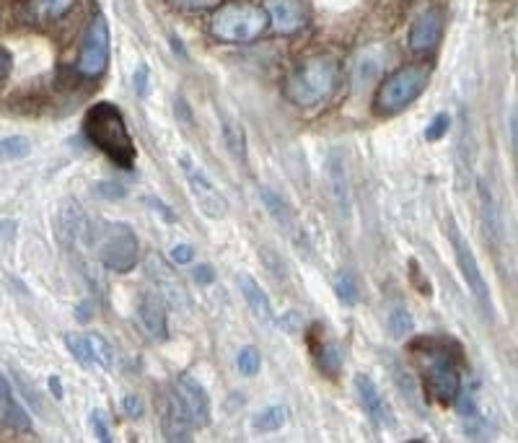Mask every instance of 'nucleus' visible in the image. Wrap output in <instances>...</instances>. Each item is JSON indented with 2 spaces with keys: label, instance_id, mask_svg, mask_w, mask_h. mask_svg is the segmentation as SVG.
I'll return each instance as SVG.
<instances>
[{
  "label": "nucleus",
  "instance_id": "f257e3e1",
  "mask_svg": "<svg viewBox=\"0 0 518 443\" xmlns=\"http://www.w3.org/2000/svg\"><path fill=\"white\" fill-rule=\"evenodd\" d=\"M412 353L417 358V366L423 371L425 392L438 405H454L459 392H462V358L459 348L449 350V340H428L412 342Z\"/></svg>",
  "mask_w": 518,
  "mask_h": 443
},
{
  "label": "nucleus",
  "instance_id": "f03ea898",
  "mask_svg": "<svg viewBox=\"0 0 518 443\" xmlns=\"http://www.w3.org/2000/svg\"><path fill=\"white\" fill-rule=\"evenodd\" d=\"M83 133L91 140V146H96L99 151L112 161L114 166L130 171L138 159V151H135V140L127 130V122L122 117V112L114 104L99 102L86 112V120H83Z\"/></svg>",
  "mask_w": 518,
  "mask_h": 443
},
{
  "label": "nucleus",
  "instance_id": "7ed1b4c3",
  "mask_svg": "<svg viewBox=\"0 0 518 443\" xmlns=\"http://www.w3.org/2000/svg\"><path fill=\"white\" fill-rule=\"evenodd\" d=\"M340 86V63L332 55H311L291 70L285 96L296 107H319Z\"/></svg>",
  "mask_w": 518,
  "mask_h": 443
},
{
  "label": "nucleus",
  "instance_id": "20e7f679",
  "mask_svg": "<svg viewBox=\"0 0 518 443\" xmlns=\"http://www.w3.org/2000/svg\"><path fill=\"white\" fill-rule=\"evenodd\" d=\"M267 24L270 19H267L265 8L254 6V3H226L210 19V32L215 39L228 42V45H247L265 32Z\"/></svg>",
  "mask_w": 518,
  "mask_h": 443
},
{
  "label": "nucleus",
  "instance_id": "39448f33",
  "mask_svg": "<svg viewBox=\"0 0 518 443\" xmlns=\"http://www.w3.org/2000/svg\"><path fill=\"white\" fill-rule=\"evenodd\" d=\"M428 81L430 70L425 65H405L381 83L379 94H376V107L381 114L402 112L415 99H420V94L428 89Z\"/></svg>",
  "mask_w": 518,
  "mask_h": 443
},
{
  "label": "nucleus",
  "instance_id": "423d86ee",
  "mask_svg": "<svg viewBox=\"0 0 518 443\" xmlns=\"http://www.w3.org/2000/svg\"><path fill=\"white\" fill-rule=\"evenodd\" d=\"M96 249H99V260L104 267L114 270V273H130L135 270L138 262V236L127 223L109 221L96 236Z\"/></svg>",
  "mask_w": 518,
  "mask_h": 443
},
{
  "label": "nucleus",
  "instance_id": "0eeeda50",
  "mask_svg": "<svg viewBox=\"0 0 518 443\" xmlns=\"http://www.w3.org/2000/svg\"><path fill=\"white\" fill-rule=\"evenodd\" d=\"M449 236H451V247H454V257H456V265H459V273H462L464 283L467 288L472 291V296L477 298V304L482 306L487 317H493V298H490V285H487L485 275H482V267L477 262V254L474 249L469 247V241L464 239L462 231L456 226L449 228Z\"/></svg>",
  "mask_w": 518,
  "mask_h": 443
},
{
  "label": "nucleus",
  "instance_id": "6e6552de",
  "mask_svg": "<svg viewBox=\"0 0 518 443\" xmlns=\"http://www.w3.org/2000/svg\"><path fill=\"white\" fill-rule=\"evenodd\" d=\"M179 166H182L184 179L190 184L192 200L197 203L200 213H203L205 218H210V221H221V218H226L228 200L223 197V192L215 187L213 179L200 169V164H195L190 156H179Z\"/></svg>",
  "mask_w": 518,
  "mask_h": 443
},
{
  "label": "nucleus",
  "instance_id": "1a4fd4ad",
  "mask_svg": "<svg viewBox=\"0 0 518 443\" xmlns=\"http://www.w3.org/2000/svg\"><path fill=\"white\" fill-rule=\"evenodd\" d=\"M109 65V24L102 13L91 19L89 29L83 34L81 52H78V73L83 78H99Z\"/></svg>",
  "mask_w": 518,
  "mask_h": 443
},
{
  "label": "nucleus",
  "instance_id": "9d476101",
  "mask_svg": "<svg viewBox=\"0 0 518 443\" xmlns=\"http://www.w3.org/2000/svg\"><path fill=\"white\" fill-rule=\"evenodd\" d=\"M174 394H177L179 405L184 407L187 418L195 428H205L210 423V397L208 389L195 379V376L184 374L177 379V387H174Z\"/></svg>",
  "mask_w": 518,
  "mask_h": 443
},
{
  "label": "nucleus",
  "instance_id": "9b49d317",
  "mask_svg": "<svg viewBox=\"0 0 518 443\" xmlns=\"http://www.w3.org/2000/svg\"><path fill=\"white\" fill-rule=\"evenodd\" d=\"M355 392H358V399H361L363 410H366L368 418L379 428H394L397 425V418H394V410L389 405V399L384 397V392L379 389V384L366 374L355 376Z\"/></svg>",
  "mask_w": 518,
  "mask_h": 443
},
{
  "label": "nucleus",
  "instance_id": "f8f14e48",
  "mask_svg": "<svg viewBox=\"0 0 518 443\" xmlns=\"http://www.w3.org/2000/svg\"><path fill=\"white\" fill-rule=\"evenodd\" d=\"M146 273L151 278V283L156 285V293L164 301H169L174 306H187V293H184L182 280L177 278V270H171V265L161 254H148Z\"/></svg>",
  "mask_w": 518,
  "mask_h": 443
},
{
  "label": "nucleus",
  "instance_id": "ddd939ff",
  "mask_svg": "<svg viewBox=\"0 0 518 443\" xmlns=\"http://www.w3.org/2000/svg\"><path fill=\"white\" fill-rule=\"evenodd\" d=\"M265 13L270 19L272 29L278 34H296L301 32L309 21V11H306V0H267Z\"/></svg>",
  "mask_w": 518,
  "mask_h": 443
},
{
  "label": "nucleus",
  "instance_id": "4468645a",
  "mask_svg": "<svg viewBox=\"0 0 518 443\" xmlns=\"http://www.w3.org/2000/svg\"><path fill=\"white\" fill-rule=\"evenodd\" d=\"M443 37V11L441 8H428L412 21L410 47L415 52L433 50Z\"/></svg>",
  "mask_w": 518,
  "mask_h": 443
},
{
  "label": "nucleus",
  "instance_id": "2eb2a0df",
  "mask_svg": "<svg viewBox=\"0 0 518 443\" xmlns=\"http://www.w3.org/2000/svg\"><path fill=\"white\" fill-rule=\"evenodd\" d=\"M138 319L143 324V330L148 332V337H153L156 342L166 340L169 337V324H166V306L164 298L158 293L146 291L138 298Z\"/></svg>",
  "mask_w": 518,
  "mask_h": 443
},
{
  "label": "nucleus",
  "instance_id": "dca6fc26",
  "mask_svg": "<svg viewBox=\"0 0 518 443\" xmlns=\"http://www.w3.org/2000/svg\"><path fill=\"white\" fill-rule=\"evenodd\" d=\"M161 431H164L166 441H190L195 425L190 423L184 407L179 405L177 394H169L164 405V415H161Z\"/></svg>",
  "mask_w": 518,
  "mask_h": 443
},
{
  "label": "nucleus",
  "instance_id": "f3484780",
  "mask_svg": "<svg viewBox=\"0 0 518 443\" xmlns=\"http://www.w3.org/2000/svg\"><path fill=\"white\" fill-rule=\"evenodd\" d=\"M236 283H239L241 296H244V301L249 304V309H252L254 317H257L259 322L275 324V311H272L270 296L262 291V285H259L249 273H239Z\"/></svg>",
  "mask_w": 518,
  "mask_h": 443
},
{
  "label": "nucleus",
  "instance_id": "a211bd4d",
  "mask_svg": "<svg viewBox=\"0 0 518 443\" xmlns=\"http://www.w3.org/2000/svg\"><path fill=\"white\" fill-rule=\"evenodd\" d=\"M384 55H381L379 47H368L361 55L355 57L353 63V89L366 91L368 86L381 78V70H384Z\"/></svg>",
  "mask_w": 518,
  "mask_h": 443
},
{
  "label": "nucleus",
  "instance_id": "6ab92c4d",
  "mask_svg": "<svg viewBox=\"0 0 518 443\" xmlns=\"http://www.w3.org/2000/svg\"><path fill=\"white\" fill-rule=\"evenodd\" d=\"M477 192H480V216H482V228H485V236L493 244L503 241V216H500V208L495 203V195L490 190V184L485 179L477 182Z\"/></svg>",
  "mask_w": 518,
  "mask_h": 443
},
{
  "label": "nucleus",
  "instance_id": "aec40b11",
  "mask_svg": "<svg viewBox=\"0 0 518 443\" xmlns=\"http://www.w3.org/2000/svg\"><path fill=\"white\" fill-rule=\"evenodd\" d=\"M456 405H459V415H462L464 433H467V438H472V441H485L487 423H485V415H482L480 405H477V399H474L469 392H459V397H456Z\"/></svg>",
  "mask_w": 518,
  "mask_h": 443
},
{
  "label": "nucleus",
  "instance_id": "412c9836",
  "mask_svg": "<svg viewBox=\"0 0 518 443\" xmlns=\"http://www.w3.org/2000/svg\"><path fill=\"white\" fill-rule=\"evenodd\" d=\"M259 197H262V203H265V210L270 213L272 221L278 223L285 234H293V231H296V213H293V208L288 205V200H285L280 192L272 190V187H262Z\"/></svg>",
  "mask_w": 518,
  "mask_h": 443
},
{
  "label": "nucleus",
  "instance_id": "4be33fe9",
  "mask_svg": "<svg viewBox=\"0 0 518 443\" xmlns=\"http://www.w3.org/2000/svg\"><path fill=\"white\" fill-rule=\"evenodd\" d=\"M0 410H3L6 423L11 425V428H16V431H32L34 428L29 415L24 412V407L16 402V397H13L11 384H8V379L3 374H0Z\"/></svg>",
  "mask_w": 518,
  "mask_h": 443
},
{
  "label": "nucleus",
  "instance_id": "5701e85b",
  "mask_svg": "<svg viewBox=\"0 0 518 443\" xmlns=\"http://www.w3.org/2000/svg\"><path fill=\"white\" fill-rule=\"evenodd\" d=\"M329 182H332V195H335V203L340 208V213L348 216L350 208H353V200H350V187H348V171L337 153H332L329 159Z\"/></svg>",
  "mask_w": 518,
  "mask_h": 443
},
{
  "label": "nucleus",
  "instance_id": "b1692460",
  "mask_svg": "<svg viewBox=\"0 0 518 443\" xmlns=\"http://www.w3.org/2000/svg\"><path fill=\"white\" fill-rule=\"evenodd\" d=\"M285 423H288V407L285 405H270L252 418V428L259 433H278Z\"/></svg>",
  "mask_w": 518,
  "mask_h": 443
},
{
  "label": "nucleus",
  "instance_id": "393cba45",
  "mask_svg": "<svg viewBox=\"0 0 518 443\" xmlns=\"http://www.w3.org/2000/svg\"><path fill=\"white\" fill-rule=\"evenodd\" d=\"M386 324H389V332H392L394 340H407L415 332V319L407 311V306H392Z\"/></svg>",
  "mask_w": 518,
  "mask_h": 443
},
{
  "label": "nucleus",
  "instance_id": "a878e982",
  "mask_svg": "<svg viewBox=\"0 0 518 443\" xmlns=\"http://www.w3.org/2000/svg\"><path fill=\"white\" fill-rule=\"evenodd\" d=\"M76 0H32V16L37 21H55L73 8Z\"/></svg>",
  "mask_w": 518,
  "mask_h": 443
},
{
  "label": "nucleus",
  "instance_id": "bb28decb",
  "mask_svg": "<svg viewBox=\"0 0 518 443\" xmlns=\"http://www.w3.org/2000/svg\"><path fill=\"white\" fill-rule=\"evenodd\" d=\"M29 153H32V143L24 135H11V138L0 140V164L26 159Z\"/></svg>",
  "mask_w": 518,
  "mask_h": 443
},
{
  "label": "nucleus",
  "instance_id": "cd10ccee",
  "mask_svg": "<svg viewBox=\"0 0 518 443\" xmlns=\"http://www.w3.org/2000/svg\"><path fill=\"white\" fill-rule=\"evenodd\" d=\"M223 140H226L228 151L234 153V159L247 164V138H244V130H241L236 122H226L223 125Z\"/></svg>",
  "mask_w": 518,
  "mask_h": 443
},
{
  "label": "nucleus",
  "instance_id": "c85d7f7f",
  "mask_svg": "<svg viewBox=\"0 0 518 443\" xmlns=\"http://www.w3.org/2000/svg\"><path fill=\"white\" fill-rule=\"evenodd\" d=\"M86 340H89V348H91V355H94V363L96 366H102V368H112L114 366V350L112 345H109L107 340H104L99 332H89L86 335Z\"/></svg>",
  "mask_w": 518,
  "mask_h": 443
},
{
  "label": "nucleus",
  "instance_id": "c756f323",
  "mask_svg": "<svg viewBox=\"0 0 518 443\" xmlns=\"http://www.w3.org/2000/svg\"><path fill=\"white\" fill-rule=\"evenodd\" d=\"M316 358H319V368L327 371L329 376H337V371L342 368V361H345V355H342V348L337 342H329V345L316 350Z\"/></svg>",
  "mask_w": 518,
  "mask_h": 443
},
{
  "label": "nucleus",
  "instance_id": "7c9ffc66",
  "mask_svg": "<svg viewBox=\"0 0 518 443\" xmlns=\"http://www.w3.org/2000/svg\"><path fill=\"white\" fill-rule=\"evenodd\" d=\"M335 296L340 298V304L355 306L361 301V291H358V283L350 273H340L335 278Z\"/></svg>",
  "mask_w": 518,
  "mask_h": 443
},
{
  "label": "nucleus",
  "instance_id": "2f4dec72",
  "mask_svg": "<svg viewBox=\"0 0 518 443\" xmlns=\"http://www.w3.org/2000/svg\"><path fill=\"white\" fill-rule=\"evenodd\" d=\"M236 366H239V374L257 376L259 368H262V353L254 345H247V348H241L239 355H236Z\"/></svg>",
  "mask_w": 518,
  "mask_h": 443
},
{
  "label": "nucleus",
  "instance_id": "473e14b6",
  "mask_svg": "<svg viewBox=\"0 0 518 443\" xmlns=\"http://www.w3.org/2000/svg\"><path fill=\"white\" fill-rule=\"evenodd\" d=\"M65 348L70 350V355H73L81 366H96L94 355H91V348H89V340H86V337L65 335Z\"/></svg>",
  "mask_w": 518,
  "mask_h": 443
},
{
  "label": "nucleus",
  "instance_id": "72a5a7b5",
  "mask_svg": "<svg viewBox=\"0 0 518 443\" xmlns=\"http://www.w3.org/2000/svg\"><path fill=\"white\" fill-rule=\"evenodd\" d=\"M392 371H394V381H397V387L407 394L412 405H417V387H415V379L410 376V371L399 366V363H392Z\"/></svg>",
  "mask_w": 518,
  "mask_h": 443
},
{
  "label": "nucleus",
  "instance_id": "f704fd0d",
  "mask_svg": "<svg viewBox=\"0 0 518 443\" xmlns=\"http://www.w3.org/2000/svg\"><path fill=\"white\" fill-rule=\"evenodd\" d=\"M449 125H451V117L446 112L436 114L433 120H430V125L425 127V140H430V143H436V140L446 138V133H449Z\"/></svg>",
  "mask_w": 518,
  "mask_h": 443
},
{
  "label": "nucleus",
  "instance_id": "c9c22d12",
  "mask_svg": "<svg viewBox=\"0 0 518 443\" xmlns=\"http://www.w3.org/2000/svg\"><path fill=\"white\" fill-rule=\"evenodd\" d=\"M89 423H91V431H94V436L99 438V441H104V443L112 441V431H109L107 415H104L102 410H94V412H91Z\"/></svg>",
  "mask_w": 518,
  "mask_h": 443
},
{
  "label": "nucleus",
  "instance_id": "e433bc0d",
  "mask_svg": "<svg viewBox=\"0 0 518 443\" xmlns=\"http://www.w3.org/2000/svg\"><path fill=\"white\" fill-rule=\"evenodd\" d=\"M122 410H125L127 418H133V420L146 415V405H143V399H140L138 394H125V397H122Z\"/></svg>",
  "mask_w": 518,
  "mask_h": 443
},
{
  "label": "nucleus",
  "instance_id": "4c0bfd02",
  "mask_svg": "<svg viewBox=\"0 0 518 443\" xmlns=\"http://www.w3.org/2000/svg\"><path fill=\"white\" fill-rule=\"evenodd\" d=\"M171 260H174V265H190V262L195 260V249H192L190 244H174V249H171Z\"/></svg>",
  "mask_w": 518,
  "mask_h": 443
},
{
  "label": "nucleus",
  "instance_id": "58836bf2",
  "mask_svg": "<svg viewBox=\"0 0 518 443\" xmlns=\"http://www.w3.org/2000/svg\"><path fill=\"white\" fill-rule=\"evenodd\" d=\"M179 8L184 11H208V8H215L221 0H174Z\"/></svg>",
  "mask_w": 518,
  "mask_h": 443
},
{
  "label": "nucleus",
  "instance_id": "ea45409f",
  "mask_svg": "<svg viewBox=\"0 0 518 443\" xmlns=\"http://www.w3.org/2000/svg\"><path fill=\"white\" fill-rule=\"evenodd\" d=\"M96 190H99V195H104L107 197V200H122V197H125V187H122V184H117V182H102L99 184V187H96Z\"/></svg>",
  "mask_w": 518,
  "mask_h": 443
},
{
  "label": "nucleus",
  "instance_id": "a19ab883",
  "mask_svg": "<svg viewBox=\"0 0 518 443\" xmlns=\"http://www.w3.org/2000/svg\"><path fill=\"white\" fill-rule=\"evenodd\" d=\"M133 83H135V91H138L140 96L148 94V68L146 65H138V70H135V76H133Z\"/></svg>",
  "mask_w": 518,
  "mask_h": 443
},
{
  "label": "nucleus",
  "instance_id": "79ce46f5",
  "mask_svg": "<svg viewBox=\"0 0 518 443\" xmlns=\"http://www.w3.org/2000/svg\"><path fill=\"white\" fill-rule=\"evenodd\" d=\"M13 70V55L6 50V47H0V81H6L11 76Z\"/></svg>",
  "mask_w": 518,
  "mask_h": 443
},
{
  "label": "nucleus",
  "instance_id": "37998d69",
  "mask_svg": "<svg viewBox=\"0 0 518 443\" xmlns=\"http://www.w3.org/2000/svg\"><path fill=\"white\" fill-rule=\"evenodd\" d=\"M192 275H195V280L200 285H210L215 280V270L210 265H197L195 273H192Z\"/></svg>",
  "mask_w": 518,
  "mask_h": 443
},
{
  "label": "nucleus",
  "instance_id": "c03bdc74",
  "mask_svg": "<svg viewBox=\"0 0 518 443\" xmlns=\"http://www.w3.org/2000/svg\"><path fill=\"white\" fill-rule=\"evenodd\" d=\"M50 392L55 394V399H63L65 397L63 381H60V376H50Z\"/></svg>",
  "mask_w": 518,
  "mask_h": 443
},
{
  "label": "nucleus",
  "instance_id": "a18cd8bd",
  "mask_svg": "<svg viewBox=\"0 0 518 443\" xmlns=\"http://www.w3.org/2000/svg\"><path fill=\"white\" fill-rule=\"evenodd\" d=\"M148 203L153 205V210H158V213H164V218H166V221H174V216H171V213H169V208H166V205L161 203V200H156V197H148Z\"/></svg>",
  "mask_w": 518,
  "mask_h": 443
},
{
  "label": "nucleus",
  "instance_id": "49530a36",
  "mask_svg": "<svg viewBox=\"0 0 518 443\" xmlns=\"http://www.w3.org/2000/svg\"><path fill=\"white\" fill-rule=\"evenodd\" d=\"M91 317H94V311H89V304H81V306H78V322L86 324Z\"/></svg>",
  "mask_w": 518,
  "mask_h": 443
}]
</instances>
